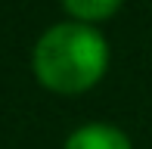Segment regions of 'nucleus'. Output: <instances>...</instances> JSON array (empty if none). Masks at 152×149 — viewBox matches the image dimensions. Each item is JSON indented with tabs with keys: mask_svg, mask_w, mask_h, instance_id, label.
Here are the masks:
<instances>
[{
	"mask_svg": "<svg viewBox=\"0 0 152 149\" xmlns=\"http://www.w3.org/2000/svg\"><path fill=\"white\" fill-rule=\"evenodd\" d=\"M124 0H62V9L68 12V19L87 25H99L106 19H112L121 9Z\"/></svg>",
	"mask_w": 152,
	"mask_h": 149,
	"instance_id": "3",
	"label": "nucleus"
},
{
	"mask_svg": "<svg viewBox=\"0 0 152 149\" xmlns=\"http://www.w3.org/2000/svg\"><path fill=\"white\" fill-rule=\"evenodd\" d=\"M62 149H134L130 137L109 121H87L65 137Z\"/></svg>",
	"mask_w": 152,
	"mask_h": 149,
	"instance_id": "2",
	"label": "nucleus"
},
{
	"mask_svg": "<svg viewBox=\"0 0 152 149\" xmlns=\"http://www.w3.org/2000/svg\"><path fill=\"white\" fill-rule=\"evenodd\" d=\"M31 69L44 90L56 96H81L93 90L109 72V40L99 25L56 22L37 37Z\"/></svg>",
	"mask_w": 152,
	"mask_h": 149,
	"instance_id": "1",
	"label": "nucleus"
}]
</instances>
